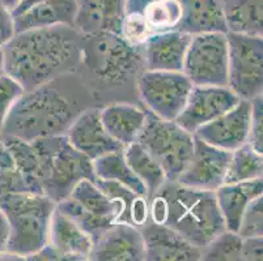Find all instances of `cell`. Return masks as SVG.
I'll return each instance as SVG.
<instances>
[{
    "instance_id": "obj_1",
    "label": "cell",
    "mask_w": 263,
    "mask_h": 261,
    "mask_svg": "<svg viewBox=\"0 0 263 261\" xmlns=\"http://www.w3.org/2000/svg\"><path fill=\"white\" fill-rule=\"evenodd\" d=\"M75 26L57 25L16 33L6 46L4 73L25 92L44 85L76 66L81 55Z\"/></svg>"
},
{
    "instance_id": "obj_2",
    "label": "cell",
    "mask_w": 263,
    "mask_h": 261,
    "mask_svg": "<svg viewBox=\"0 0 263 261\" xmlns=\"http://www.w3.org/2000/svg\"><path fill=\"white\" fill-rule=\"evenodd\" d=\"M148 203L149 221L171 227L200 250L226 230L215 191L165 182Z\"/></svg>"
},
{
    "instance_id": "obj_3",
    "label": "cell",
    "mask_w": 263,
    "mask_h": 261,
    "mask_svg": "<svg viewBox=\"0 0 263 261\" xmlns=\"http://www.w3.org/2000/svg\"><path fill=\"white\" fill-rule=\"evenodd\" d=\"M58 78V77H57ZM57 78L24 93L9 110L4 121L0 140L6 137L33 141L54 135H66L83 110L57 85Z\"/></svg>"
},
{
    "instance_id": "obj_4",
    "label": "cell",
    "mask_w": 263,
    "mask_h": 261,
    "mask_svg": "<svg viewBox=\"0 0 263 261\" xmlns=\"http://www.w3.org/2000/svg\"><path fill=\"white\" fill-rule=\"evenodd\" d=\"M55 205L57 203L44 193L25 191L2 196L0 209L8 224L6 252L26 260L45 247Z\"/></svg>"
},
{
    "instance_id": "obj_5",
    "label": "cell",
    "mask_w": 263,
    "mask_h": 261,
    "mask_svg": "<svg viewBox=\"0 0 263 261\" xmlns=\"http://www.w3.org/2000/svg\"><path fill=\"white\" fill-rule=\"evenodd\" d=\"M38 161V182L44 195L55 203L70 195L81 179L95 180L93 161L72 147L66 135L30 141Z\"/></svg>"
},
{
    "instance_id": "obj_6",
    "label": "cell",
    "mask_w": 263,
    "mask_h": 261,
    "mask_svg": "<svg viewBox=\"0 0 263 261\" xmlns=\"http://www.w3.org/2000/svg\"><path fill=\"white\" fill-rule=\"evenodd\" d=\"M139 143L164 170L166 182H177L194 152V133H190L174 121H165L147 110V118Z\"/></svg>"
},
{
    "instance_id": "obj_7",
    "label": "cell",
    "mask_w": 263,
    "mask_h": 261,
    "mask_svg": "<svg viewBox=\"0 0 263 261\" xmlns=\"http://www.w3.org/2000/svg\"><path fill=\"white\" fill-rule=\"evenodd\" d=\"M228 88L241 99H253L263 89L262 35L227 32Z\"/></svg>"
},
{
    "instance_id": "obj_8",
    "label": "cell",
    "mask_w": 263,
    "mask_h": 261,
    "mask_svg": "<svg viewBox=\"0 0 263 261\" xmlns=\"http://www.w3.org/2000/svg\"><path fill=\"white\" fill-rule=\"evenodd\" d=\"M182 72L193 85L228 86L227 33L191 35Z\"/></svg>"
},
{
    "instance_id": "obj_9",
    "label": "cell",
    "mask_w": 263,
    "mask_h": 261,
    "mask_svg": "<svg viewBox=\"0 0 263 261\" xmlns=\"http://www.w3.org/2000/svg\"><path fill=\"white\" fill-rule=\"evenodd\" d=\"M193 86L183 72L145 71L138 80V90L148 111L165 121H176Z\"/></svg>"
},
{
    "instance_id": "obj_10",
    "label": "cell",
    "mask_w": 263,
    "mask_h": 261,
    "mask_svg": "<svg viewBox=\"0 0 263 261\" xmlns=\"http://www.w3.org/2000/svg\"><path fill=\"white\" fill-rule=\"evenodd\" d=\"M241 101L228 86L194 85L176 123L194 133L199 127L226 114Z\"/></svg>"
},
{
    "instance_id": "obj_11",
    "label": "cell",
    "mask_w": 263,
    "mask_h": 261,
    "mask_svg": "<svg viewBox=\"0 0 263 261\" xmlns=\"http://www.w3.org/2000/svg\"><path fill=\"white\" fill-rule=\"evenodd\" d=\"M231 153L194 135L193 157L177 182L195 190L216 191L226 180Z\"/></svg>"
},
{
    "instance_id": "obj_12",
    "label": "cell",
    "mask_w": 263,
    "mask_h": 261,
    "mask_svg": "<svg viewBox=\"0 0 263 261\" xmlns=\"http://www.w3.org/2000/svg\"><path fill=\"white\" fill-rule=\"evenodd\" d=\"M252 102L241 99L233 109L199 128L194 135L210 145L233 152L248 143Z\"/></svg>"
},
{
    "instance_id": "obj_13",
    "label": "cell",
    "mask_w": 263,
    "mask_h": 261,
    "mask_svg": "<svg viewBox=\"0 0 263 261\" xmlns=\"http://www.w3.org/2000/svg\"><path fill=\"white\" fill-rule=\"evenodd\" d=\"M100 111V109L81 111L66 132L71 145L92 161L109 153L122 152L124 149L122 144L107 133L101 122Z\"/></svg>"
},
{
    "instance_id": "obj_14",
    "label": "cell",
    "mask_w": 263,
    "mask_h": 261,
    "mask_svg": "<svg viewBox=\"0 0 263 261\" xmlns=\"http://www.w3.org/2000/svg\"><path fill=\"white\" fill-rule=\"evenodd\" d=\"M89 260L144 261V240L140 229L126 222H114L93 242Z\"/></svg>"
},
{
    "instance_id": "obj_15",
    "label": "cell",
    "mask_w": 263,
    "mask_h": 261,
    "mask_svg": "<svg viewBox=\"0 0 263 261\" xmlns=\"http://www.w3.org/2000/svg\"><path fill=\"white\" fill-rule=\"evenodd\" d=\"M140 233L144 240L147 261H197L202 260V250L165 225L148 219Z\"/></svg>"
},
{
    "instance_id": "obj_16",
    "label": "cell",
    "mask_w": 263,
    "mask_h": 261,
    "mask_svg": "<svg viewBox=\"0 0 263 261\" xmlns=\"http://www.w3.org/2000/svg\"><path fill=\"white\" fill-rule=\"evenodd\" d=\"M96 47L99 51V71L102 80L111 84L122 83L139 66L140 56L138 49L131 47L119 35L111 33H100Z\"/></svg>"
},
{
    "instance_id": "obj_17",
    "label": "cell",
    "mask_w": 263,
    "mask_h": 261,
    "mask_svg": "<svg viewBox=\"0 0 263 261\" xmlns=\"http://www.w3.org/2000/svg\"><path fill=\"white\" fill-rule=\"evenodd\" d=\"M191 35L179 30L155 33L143 45L147 71L182 72Z\"/></svg>"
},
{
    "instance_id": "obj_18",
    "label": "cell",
    "mask_w": 263,
    "mask_h": 261,
    "mask_svg": "<svg viewBox=\"0 0 263 261\" xmlns=\"http://www.w3.org/2000/svg\"><path fill=\"white\" fill-rule=\"evenodd\" d=\"M127 0H78L75 26L85 34L111 33L119 35Z\"/></svg>"
},
{
    "instance_id": "obj_19",
    "label": "cell",
    "mask_w": 263,
    "mask_h": 261,
    "mask_svg": "<svg viewBox=\"0 0 263 261\" xmlns=\"http://www.w3.org/2000/svg\"><path fill=\"white\" fill-rule=\"evenodd\" d=\"M63 260H89L93 240L78 224L62 214L57 208L51 215L49 229V242Z\"/></svg>"
},
{
    "instance_id": "obj_20",
    "label": "cell",
    "mask_w": 263,
    "mask_h": 261,
    "mask_svg": "<svg viewBox=\"0 0 263 261\" xmlns=\"http://www.w3.org/2000/svg\"><path fill=\"white\" fill-rule=\"evenodd\" d=\"M182 17L176 30L190 35L204 33H227L223 0H178Z\"/></svg>"
},
{
    "instance_id": "obj_21",
    "label": "cell",
    "mask_w": 263,
    "mask_h": 261,
    "mask_svg": "<svg viewBox=\"0 0 263 261\" xmlns=\"http://www.w3.org/2000/svg\"><path fill=\"white\" fill-rule=\"evenodd\" d=\"M263 193V179L224 183L215 191L217 207L223 215L226 230L237 233L248 205Z\"/></svg>"
},
{
    "instance_id": "obj_22",
    "label": "cell",
    "mask_w": 263,
    "mask_h": 261,
    "mask_svg": "<svg viewBox=\"0 0 263 261\" xmlns=\"http://www.w3.org/2000/svg\"><path fill=\"white\" fill-rule=\"evenodd\" d=\"M76 12L78 0H46L12 16L16 33H21L57 25L73 26Z\"/></svg>"
},
{
    "instance_id": "obj_23",
    "label": "cell",
    "mask_w": 263,
    "mask_h": 261,
    "mask_svg": "<svg viewBox=\"0 0 263 261\" xmlns=\"http://www.w3.org/2000/svg\"><path fill=\"white\" fill-rule=\"evenodd\" d=\"M105 129L114 140L127 147L138 140L147 118V110L127 104H114L100 111Z\"/></svg>"
},
{
    "instance_id": "obj_24",
    "label": "cell",
    "mask_w": 263,
    "mask_h": 261,
    "mask_svg": "<svg viewBox=\"0 0 263 261\" xmlns=\"http://www.w3.org/2000/svg\"><path fill=\"white\" fill-rule=\"evenodd\" d=\"M224 11L228 32L263 34L262 0H229L224 3Z\"/></svg>"
},
{
    "instance_id": "obj_25",
    "label": "cell",
    "mask_w": 263,
    "mask_h": 261,
    "mask_svg": "<svg viewBox=\"0 0 263 261\" xmlns=\"http://www.w3.org/2000/svg\"><path fill=\"white\" fill-rule=\"evenodd\" d=\"M123 157L134 174L143 182L147 188L148 198L154 196L160 187L166 182L164 170L139 143L135 141L124 147Z\"/></svg>"
},
{
    "instance_id": "obj_26",
    "label": "cell",
    "mask_w": 263,
    "mask_h": 261,
    "mask_svg": "<svg viewBox=\"0 0 263 261\" xmlns=\"http://www.w3.org/2000/svg\"><path fill=\"white\" fill-rule=\"evenodd\" d=\"M93 170L96 178L117 182L122 186L127 187L133 192L147 197V188L127 165L123 157V150L109 153L95 159Z\"/></svg>"
},
{
    "instance_id": "obj_27",
    "label": "cell",
    "mask_w": 263,
    "mask_h": 261,
    "mask_svg": "<svg viewBox=\"0 0 263 261\" xmlns=\"http://www.w3.org/2000/svg\"><path fill=\"white\" fill-rule=\"evenodd\" d=\"M68 196L75 198L81 207L96 217L111 224L118 221V208L116 203L110 200L109 196L105 195L90 179H81Z\"/></svg>"
},
{
    "instance_id": "obj_28",
    "label": "cell",
    "mask_w": 263,
    "mask_h": 261,
    "mask_svg": "<svg viewBox=\"0 0 263 261\" xmlns=\"http://www.w3.org/2000/svg\"><path fill=\"white\" fill-rule=\"evenodd\" d=\"M263 157L249 143L231 153L224 183H238L262 178Z\"/></svg>"
},
{
    "instance_id": "obj_29",
    "label": "cell",
    "mask_w": 263,
    "mask_h": 261,
    "mask_svg": "<svg viewBox=\"0 0 263 261\" xmlns=\"http://www.w3.org/2000/svg\"><path fill=\"white\" fill-rule=\"evenodd\" d=\"M142 12L155 33L176 30L182 17V7L178 0H148Z\"/></svg>"
},
{
    "instance_id": "obj_30",
    "label": "cell",
    "mask_w": 263,
    "mask_h": 261,
    "mask_svg": "<svg viewBox=\"0 0 263 261\" xmlns=\"http://www.w3.org/2000/svg\"><path fill=\"white\" fill-rule=\"evenodd\" d=\"M55 208L62 214L67 215L75 224H78L92 238L93 242L99 238L105 230H107L113 225L111 222H107L105 219H101L93 215L92 213H89L87 209L81 207L78 201L71 197V196H67L63 200L58 201Z\"/></svg>"
},
{
    "instance_id": "obj_31",
    "label": "cell",
    "mask_w": 263,
    "mask_h": 261,
    "mask_svg": "<svg viewBox=\"0 0 263 261\" xmlns=\"http://www.w3.org/2000/svg\"><path fill=\"white\" fill-rule=\"evenodd\" d=\"M242 240L237 233L224 230L202 250V260L232 261L241 260Z\"/></svg>"
},
{
    "instance_id": "obj_32",
    "label": "cell",
    "mask_w": 263,
    "mask_h": 261,
    "mask_svg": "<svg viewBox=\"0 0 263 261\" xmlns=\"http://www.w3.org/2000/svg\"><path fill=\"white\" fill-rule=\"evenodd\" d=\"M25 191L35 192L32 184L16 167L9 150L0 141V197L7 193L25 192Z\"/></svg>"
},
{
    "instance_id": "obj_33",
    "label": "cell",
    "mask_w": 263,
    "mask_h": 261,
    "mask_svg": "<svg viewBox=\"0 0 263 261\" xmlns=\"http://www.w3.org/2000/svg\"><path fill=\"white\" fill-rule=\"evenodd\" d=\"M154 34L155 32L151 29L143 12H126L123 21H122L121 30H119V37L127 45L135 47V49H139V47H143L148 38Z\"/></svg>"
},
{
    "instance_id": "obj_34",
    "label": "cell",
    "mask_w": 263,
    "mask_h": 261,
    "mask_svg": "<svg viewBox=\"0 0 263 261\" xmlns=\"http://www.w3.org/2000/svg\"><path fill=\"white\" fill-rule=\"evenodd\" d=\"M263 197L254 198V200L248 205L241 218L240 227H238L237 234L241 238H252V236H262L263 235Z\"/></svg>"
},
{
    "instance_id": "obj_35",
    "label": "cell",
    "mask_w": 263,
    "mask_h": 261,
    "mask_svg": "<svg viewBox=\"0 0 263 261\" xmlns=\"http://www.w3.org/2000/svg\"><path fill=\"white\" fill-rule=\"evenodd\" d=\"M24 93L25 89L18 81L7 73L0 76V133L9 110L20 99Z\"/></svg>"
},
{
    "instance_id": "obj_36",
    "label": "cell",
    "mask_w": 263,
    "mask_h": 261,
    "mask_svg": "<svg viewBox=\"0 0 263 261\" xmlns=\"http://www.w3.org/2000/svg\"><path fill=\"white\" fill-rule=\"evenodd\" d=\"M252 102V116H250V128H249L248 143L254 148L257 152H263V97L262 94L257 95Z\"/></svg>"
},
{
    "instance_id": "obj_37",
    "label": "cell",
    "mask_w": 263,
    "mask_h": 261,
    "mask_svg": "<svg viewBox=\"0 0 263 261\" xmlns=\"http://www.w3.org/2000/svg\"><path fill=\"white\" fill-rule=\"evenodd\" d=\"M15 34V21L12 12L0 6V47L6 46Z\"/></svg>"
},
{
    "instance_id": "obj_38",
    "label": "cell",
    "mask_w": 263,
    "mask_h": 261,
    "mask_svg": "<svg viewBox=\"0 0 263 261\" xmlns=\"http://www.w3.org/2000/svg\"><path fill=\"white\" fill-rule=\"evenodd\" d=\"M262 236L243 238L241 248V260L260 261L262 260Z\"/></svg>"
},
{
    "instance_id": "obj_39",
    "label": "cell",
    "mask_w": 263,
    "mask_h": 261,
    "mask_svg": "<svg viewBox=\"0 0 263 261\" xmlns=\"http://www.w3.org/2000/svg\"><path fill=\"white\" fill-rule=\"evenodd\" d=\"M7 238H8V224H7L3 212L0 209V255L6 252Z\"/></svg>"
},
{
    "instance_id": "obj_40",
    "label": "cell",
    "mask_w": 263,
    "mask_h": 261,
    "mask_svg": "<svg viewBox=\"0 0 263 261\" xmlns=\"http://www.w3.org/2000/svg\"><path fill=\"white\" fill-rule=\"evenodd\" d=\"M41 2H46V0H21L20 4H18V6L12 11V14L20 13V12L25 11V9H28L29 7L34 6V4L37 3H41Z\"/></svg>"
},
{
    "instance_id": "obj_41",
    "label": "cell",
    "mask_w": 263,
    "mask_h": 261,
    "mask_svg": "<svg viewBox=\"0 0 263 261\" xmlns=\"http://www.w3.org/2000/svg\"><path fill=\"white\" fill-rule=\"evenodd\" d=\"M145 2H148V0H127V2H126V12H142V8L143 6H144Z\"/></svg>"
},
{
    "instance_id": "obj_42",
    "label": "cell",
    "mask_w": 263,
    "mask_h": 261,
    "mask_svg": "<svg viewBox=\"0 0 263 261\" xmlns=\"http://www.w3.org/2000/svg\"><path fill=\"white\" fill-rule=\"evenodd\" d=\"M21 0H0V6L4 7V8H7L8 11H13V9L16 8V7L20 4Z\"/></svg>"
},
{
    "instance_id": "obj_43",
    "label": "cell",
    "mask_w": 263,
    "mask_h": 261,
    "mask_svg": "<svg viewBox=\"0 0 263 261\" xmlns=\"http://www.w3.org/2000/svg\"><path fill=\"white\" fill-rule=\"evenodd\" d=\"M4 75V55L3 50L0 47V76Z\"/></svg>"
}]
</instances>
